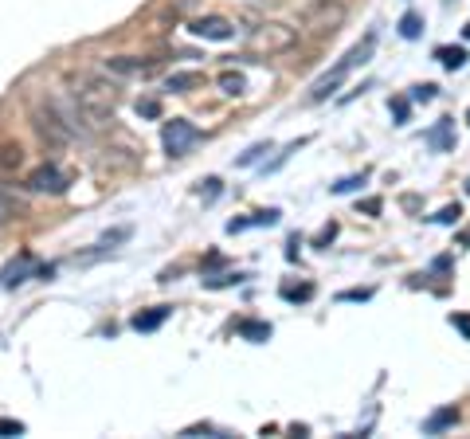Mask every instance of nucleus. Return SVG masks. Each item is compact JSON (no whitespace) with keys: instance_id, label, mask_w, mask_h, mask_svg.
Wrapping results in <instances>:
<instances>
[{"instance_id":"obj_30","label":"nucleus","mask_w":470,"mask_h":439,"mask_svg":"<svg viewBox=\"0 0 470 439\" xmlns=\"http://www.w3.org/2000/svg\"><path fill=\"white\" fill-rule=\"evenodd\" d=\"M360 185H365V177H345V180L333 185V192H353V189H360Z\"/></svg>"},{"instance_id":"obj_8","label":"nucleus","mask_w":470,"mask_h":439,"mask_svg":"<svg viewBox=\"0 0 470 439\" xmlns=\"http://www.w3.org/2000/svg\"><path fill=\"white\" fill-rule=\"evenodd\" d=\"M189 31L200 36V40H231V36H235L231 20H223V16H200V20H192Z\"/></svg>"},{"instance_id":"obj_27","label":"nucleus","mask_w":470,"mask_h":439,"mask_svg":"<svg viewBox=\"0 0 470 439\" xmlns=\"http://www.w3.org/2000/svg\"><path fill=\"white\" fill-rule=\"evenodd\" d=\"M462 216L459 204H447V208H439V216H435V224H455V220Z\"/></svg>"},{"instance_id":"obj_36","label":"nucleus","mask_w":470,"mask_h":439,"mask_svg":"<svg viewBox=\"0 0 470 439\" xmlns=\"http://www.w3.org/2000/svg\"><path fill=\"white\" fill-rule=\"evenodd\" d=\"M459 247H470V228L459 231Z\"/></svg>"},{"instance_id":"obj_38","label":"nucleus","mask_w":470,"mask_h":439,"mask_svg":"<svg viewBox=\"0 0 470 439\" xmlns=\"http://www.w3.org/2000/svg\"><path fill=\"white\" fill-rule=\"evenodd\" d=\"M467 192H470V180H467Z\"/></svg>"},{"instance_id":"obj_10","label":"nucleus","mask_w":470,"mask_h":439,"mask_svg":"<svg viewBox=\"0 0 470 439\" xmlns=\"http://www.w3.org/2000/svg\"><path fill=\"white\" fill-rule=\"evenodd\" d=\"M20 169H24V150H20V141L0 138V177H12V173H20Z\"/></svg>"},{"instance_id":"obj_33","label":"nucleus","mask_w":470,"mask_h":439,"mask_svg":"<svg viewBox=\"0 0 470 439\" xmlns=\"http://www.w3.org/2000/svg\"><path fill=\"white\" fill-rule=\"evenodd\" d=\"M392 114H396V122H408V99H392Z\"/></svg>"},{"instance_id":"obj_24","label":"nucleus","mask_w":470,"mask_h":439,"mask_svg":"<svg viewBox=\"0 0 470 439\" xmlns=\"http://www.w3.org/2000/svg\"><path fill=\"white\" fill-rule=\"evenodd\" d=\"M243 279H247V275H223V279H204V287H208V290H223V287H240Z\"/></svg>"},{"instance_id":"obj_1","label":"nucleus","mask_w":470,"mask_h":439,"mask_svg":"<svg viewBox=\"0 0 470 439\" xmlns=\"http://www.w3.org/2000/svg\"><path fill=\"white\" fill-rule=\"evenodd\" d=\"M71 99L94 126H102L118 110V87L110 79L94 75V71H79V75H71Z\"/></svg>"},{"instance_id":"obj_23","label":"nucleus","mask_w":470,"mask_h":439,"mask_svg":"<svg viewBox=\"0 0 470 439\" xmlns=\"http://www.w3.org/2000/svg\"><path fill=\"white\" fill-rule=\"evenodd\" d=\"M263 153H270V145H267V141H259V145H251L247 153H240V161H235V165H240V169H247V165L263 161Z\"/></svg>"},{"instance_id":"obj_6","label":"nucleus","mask_w":470,"mask_h":439,"mask_svg":"<svg viewBox=\"0 0 470 439\" xmlns=\"http://www.w3.org/2000/svg\"><path fill=\"white\" fill-rule=\"evenodd\" d=\"M161 141H165V150H169V157H184V153L200 141V130L192 126V122L184 118H172L165 122V130H161Z\"/></svg>"},{"instance_id":"obj_20","label":"nucleus","mask_w":470,"mask_h":439,"mask_svg":"<svg viewBox=\"0 0 470 439\" xmlns=\"http://www.w3.org/2000/svg\"><path fill=\"white\" fill-rule=\"evenodd\" d=\"M28 271H31V259H28V255H20V263H12V267L4 271L0 279H4V287H16V282L28 279Z\"/></svg>"},{"instance_id":"obj_7","label":"nucleus","mask_w":470,"mask_h":439,"mask_svg":"<svg viewBox=\"0 0 470 439\" xmlns=\"http://www.w3.org/2000/svg\"><path fill=\"white\" fill-rule=\"evenodd\" d=\"M24 189L47 192V196H59V192H67V177H63L55 165H40V169H31L28 177H24Z\"/></svg>"},{"instance_id":"obj_18","label":"nucleus","mask_w":470,"mask_h":439,"mask_svg":"<svg viewBox=\"0 0 470 439\" xmlns=\"http://www.w3.org/2000/svg\"><path fill=\"white\" fill-rule=\"evenodd\" d=\"M435 59H439L447 71H459L462 63H467V48H435Z\"/></svg>"},{"instance_id":"obj_35","label":"nucleus","mask_w":470,"mask_h":439,"mask_svg":"<svg viewBox=\"0 0 470 439\" xmlns=\"http://www.w3.org/2000/svg\"><path fill=\"white\" fill-rule=\"evenodd\" d=\"M381 208H384V204H381V196H369L365 204H360V212H369V216H381Z\"/></svg>"},{"instance_id":"obj_22","label":"nucleus","mask_w":470,"mask_h":439,"mask_svg":"<svg viewBox=\"0 0 470 439\" xmlns=\"http://www.w3.org/2000/svg\"><path fill=\"white\" fill-rule=\"evenodd\" d=\"M279 294H282L286 302H310V298H314V287H310V282H298V287H291V282H286Z\"/></svg>"},{"instance_id":"obj_26","label":"nucleus","mask_w":470,"mask_h":439,"mask_svg":"<svg viewBox=\"0 0 470 439\" xmlns=\"http://www.w3.org/2000/svg\"><path fill=\"white\" fill-rule=\"evenodd\" d=\"M337 298H341V302H369L372 290H369V287H360V290H341Z\"/></svg>"},{"instance_id":"obj_31","label":"nucleus","mask_w":470,"mask_h":439,"mask_svg":"<svg viewBox=\"0 0 470 439\" xmlns=\"http://www.w3.org/2000/svg\"><path fill=\"white\" fill-rule=\"evenodd\" d=\"M450 326L462 329V338L470 341V314H450Z\"/></svg>"},{"instance_id":"obj_16","label":"nucleus","mask_w":470,"mask_h":439,"mask_svg":"<svg viewBox=\"0 0 470 439\" xmlns=\"http://www.w3.org/2000/svg\"><path fill=\"white\" fill-rule=\"evenodd\" d=\"M455 424H459V408H443L423 424V431H427V436H439L443 428H455Z\"/></svg>"},{"instance_id":"obj_15","label":"nucleus","mask_w":470,"mask_h":439,"mask_svg":"<svg viewBox=\"0 0 470 439\" xmlns=\"http://www.w3.org/2000/svg\"><path fill=\"white\" fill-rule=\"evenodd\" d=\"M20 216H24V200H16L12 192L0 189V228L12 224V220H20Z\"/></svg>"},{"instance_id":"obj_12","label":"nucleus","mask_w":470,"mask_h":439,"mask_svg":"<svg viewBox=\"0 0 470 439\" xmlns=\"http://www.w3.org/2000/svg\"><path fill=\"white\" fill-rule=\"evenodd\" d=\"M279 216H282L279 208L255 212V216H251V220H231V224H228V231H231V236H235V231H243V228H274V224H279Z\"/></svg>"},{"instance_id":"obj_39","label":"nucleus","mask_w":470,"mask_h":439,"mask_svg":"<svg viewBox=\"0 0 470 439\" xmlns=\"http://www.w3.org/2000/svg\"><path fill=\"white\" fill-rule=\"evenodd\" d=\"M467 122H470V110H467Z\"/></svg>"},{"instance_id":"obj_28","label":"nucleus","mask_w":470,"mask_h":439,"mask_svg":"<svg viewBox=\"0 0 470 439\" xmlns=\"http://www.w3.org/2000/svg\"><path fill=\"white\" fill-rule=\"evenodd\" d=\"M333 236H337V224H325V228L318 231V240H314V247H330Z\"/></svg>"},{"instance_id":"obj_9","label":"nucleus","mask_w":470,"mask_h":439,"mask_svg":"<svg viewBox=\"0 0 470 439\" xmlns=\"http://www.w3.org/2000/svg\"><path fill=\"white\" fill-rule=\"evenodd\" d=\"M106 71H110V75H141V79H145V75H153V71H157V59H130V55H118V59H106Z\"/></svg>"},{"instance_id":"obj_37","label":"nucleus","mask_w":470,"mask_h":439,"mask_svg":"<svg viewBox=\"0 0 470 439\" xmlns=\"http://www.w3.org/2000/svg\"><path fill=\"white\" fill-rule=\"evenodd\" d=\"M462 36H467V40H470V24H467V28H462Z\"/></svg>"},{"instance_id":"obj_5","label":"nucleus","mask_w":470,"mask_h":439,"mask_svg":"<svg viewBox=\"0 0 470 439\" xmlns=\"http://www.w3.org/2000/svg\"><path fill=\"white\" fill-rule=\"evenodd\" d=\"M341 24H345V4H337V0H318V4L302 16V28L314 31V36H333Z\"/></svg>"},{"instance_id":"obj_19","label":"nucleus","mask_w":470,"mask_h":439,"mask_svg":"<svg viewBox=\"0 0 470 439\" xmlns=\"http://www.w3.org/2000/svg\"><path fill=\"white\" fill-rule=\"evenodd\" d=\"M400 36L404 40H420L423 36V16L420 12H404L400 16Z\"/></svg>"},{"instance_id":"obj_21","label":"nucleus","mask_w":470,"mask_h":439,"mask_svg":"<svg viewBox=\"0 0 470 439\" xmlns=\"http://www.w3.org/2000/svg\"><path fill=\"white\" fill-rule=\"evenodd\" d=\"M220 90L235 99V94H243V90H247V79H243L240 71H223V75H220Z\"/></svg>"},{"instance_id":"obj_11","label":"nucleus","mask_w":470,"mask_h":439,"mask_svg":"<svg viewBox=\"0 0 470 439\" xmlns=\"http://www.w3.org/2000/svg\"><path fill=\"white\" fill-rule=\"evenodd\" d=\"M450 130H455V118H439L427 130V145H435L439 153H450V150H455V134H450Z\"/></svg>"},{"instance_id":"obj_4","label":"nucleus","mask_w":470,"mask_h":439,"mask_svg":"<svg viewBox=\"0 0 470 439\" xmlns=\"http://www.w3.org/2000/svg\"><path fill=\"white\" fill-rule=\"evenodd\" d=\"M294 43H298V31L286 28V24H259V28H251L247 36V48L255 51V55H282V51H291Z\"/></svg>"},{"instance_id":"obj_32","label":"nucleus","mask_w":470,"mask_h":439,"mask_svg":"<svg viewBox=\"0 0 470 439\" xmlns=\"http://www.w3.org/2000/svg\"><path fill=\"white\" fill-rule=\"evenodd\" d=\"M200 196H204V200H216V196H220V180L208 177V180H204V189H200Z\"/></svg>"},{"instance_id":"obj_14","label":"nucleus","mask_w":470,"mask_h":439,"mask_svg":"<svg viewBox=\"0 0 470 439\" xmlns=\"http://www.w3.org/2000/svg\"><path fill=\"white\" fill-rule=\"evenodd\" d=\"M169 314H172V306H153V310H145V314H133V329L149 333V329H157Z\"/></svg>"},{"instance_id":"obj_13","label":"nucleus","mask_w":470,"mask_h":439,"mask_svg":"<svg viewBox=\"0 0 470 439\" xmlns=\"http://www.w3.org/2000/svg\"><path fill=\"white\" fill-rule=\"evenodd\" d=\"M165 87L177 90V94L196 90V87H204V71H177V75H169V82H165Z\"/></svg>"},{"instance_id":"obj_34","label":"nucleus","mask_w":470,"mask_h":439,"mask_svg":"<svg viewBox=\"0 0 470 439\" xmlns=\"http://www.w3.org/2000/svg\"><path fill=\"white\" fill-rule=\"evenodd\" d=\"M138 114H145V118H157V114H161L157 99H145V102H138Z\"/></svg>"},{"instance_id":"obj_3","label":"nucleus","mask_w":470,"mask_h":439,"mask_svg":"<svg viewBox=\"0 0 470 439\" xmlns=\"http://www.w3.org/2000/svg\"><path fill=\"white\" fill-rule=\"evenodd\" d=\"M31 126H36L40 141L51 145V150H59V145H67V141L75 138V122H71V114H63L55 102H31Z\"/></svg>"},{"instance_id":"obj_17","label":"nucleus","mask_w":470,"mask_h":439,"mask_svg":"<svg viewBox=\"0 0 470 439\" xmlns=\"http://www.w3.org/2000/svg\"><path fill=\"white\" fill-rule=\"evenodd\" d=\"M240 338L243 341H267L270 338V322H255V318L240 322Z\"/></svg>"},{"instance_id":"obj_2","label":"nucleus","mask_w":470,"mask_h":439,"mask_svg":"<svg viewBox=\"0 0 470 439\" xmlns=\"http://www.w3.org/2000/svg\"><path fill=\"white\" fill-rule=\"evenodd\" d=\"M372 51H376V36L369 31V36H365V40H360L357 48L349 51V55H345V59H337V63H333V67L325 71V75H321V79L310 87V102H325L333 90L345 82V75H349L353 67H360V63H369V59H372Z\"/></svg>"},{"instance_id":"obj_25","label":"nucleus","mask_w":470,"mask_h":439,"mask_svg":"<svg viewBox=\"0 0 470 439\" xmlns=\"http://www.w3.org/2000/svg\"><path fill=\"white\" fill-rule=\"evenodd\" d=\"M435 99V82H420V87H411V102H431Z\"/></svg>"},{"instance_id":"obj_29","label":"nucleus","mask_w":470,"mask_h":439,"mask_svg":"<svg viewBox=\"0 0 470 439\" xmlns=\"http://www.w3.org/2000/svg\"><path fill=\"white\" fill-rule=\"evenodd\" d=\"M4 436H24V424L20 419H0V439Z\"/></svg>"}]
</instances>
